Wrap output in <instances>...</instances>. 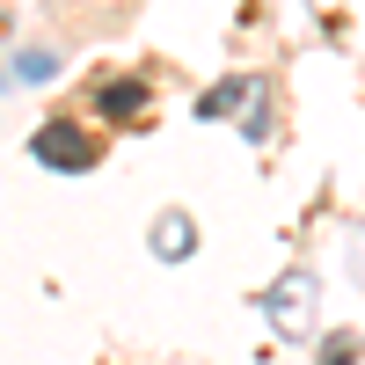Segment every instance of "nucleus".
<instances>
[{"mask_svg": "<svg viewBox=\"0 0 365 365\" xmlns=\"http://www.w3.org/2000/svg\"><path fill=\"white\" fill-rule=\"evenodd\" d=\"M29 154H37V168L88 175V168H96V132H81L73 117H51V125H37V132H29Z\"/></svg>", "mask_w": 365, "mask_h": 365, "instance_id": "f257e3e1", "label": "nucleus"}, {"mask_svg": "<svg viewBox=\"0 0 365 365\" xmlns=\"http://www.w3.org/2000/svg\"><path fill=\"white\" fill-rule=\"evenodd\" d=\"M314 292H322V285L307 278V270H292V278H278V285H270V292L256 299V307H263L270 322H278V329H285V336H299V329H307V322H314Z\"/></svg>", "mask_w": 365, "mask_h": 365, "instance_id": "f03ea898", "label": "nucleus"}, {"mask_svg": "<svg viewBox=\"0 0 365 365\" xmlns=\"http://www.w3.org/2000/svg\"><path fill=\"white\" fill-rule=\"evenodd\" d=\"M263 110V81L256 73H234L220 88H205L197 96V117H212V125H227V117H256Z\"/></svg>", "mask_w": 365, "mask_h": 365, "instance_id": "7ed1b4c3", "label": "nucleus"}, {"mask_svg": "<svg viewBox=\"0 0 365 365\" xmlns=\"http://www.w3.org/2000/svg\"><path fill=\"white\" fill-rule=\"evenodd\" d=\"M58 66H66V51H51V44H22V51L0 58V88H37V81H51Z\"/></svg>", "mask_w": 365, "mask_h": 365, "instance_id": "20e7f679", "label": "nucleus"}, {"mask_svg": "<svg viewBox=\"0 0 365 365\" xmlns=\"http://www.w3.org/2000/svg\"><path fill=\"white\" fill-rule=\"evenodd\" d=\"M146 249H154L161 263H190L197 256V220H190V212H161L154 234H146Z\"/></svg>", "mask_w": 365, "mask_h": 365, "instance_id": "39448f33", "label": "nucleus"}, {"mask_svg": "<svg viewBox=\"0 0 365 365\" xmlns=\"http://www.w3.org/2000/svg\"><path fill=\"white\" fill-rule=\"evenodd\" d=\"M96 110L110 117V125H139V117H146V81H132V73L125 81H103L96 88Z\"/></svg>", "mask_w": 365, "mask_h": 365, "instance_id": "423d86ee", "label": "nucleus"}, {"mask_svg": "<svg viewBox=\"0 0 365 365\" xmlns=\"http://www.w3.org/2000/svg\"><path fill=\"white\" fill-rule=\"evenodd\" d=\"M322 365H358V336H351V329L322 336Z\"/></svg>", "mask_w": 365, "mask_h": 365, "instance_id": "0eeeda50", "label": "nucleus"}]
</instances>
